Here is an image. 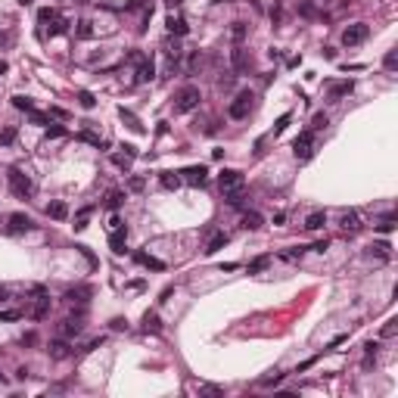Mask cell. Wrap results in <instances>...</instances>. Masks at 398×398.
Masks as SVG:
<instances>
[{"label":"cell","mask_w":398,"mask_h":398,"mask_svg":"<svg viewBox=\"0 0 398 398\" xmlns=\"http://www.w3.org/2000/svg\"><path fill=\"white\" fill-rule=\"evenodd\" d=\"M88 296H90L88 286H78V290H68V292H66L68 302H88Z\"/></svg>","instance_id":"f546056e"},{"label":"cell","mask_w":398,"mask_h":398,"mask_svg":"<svg viewBox=\"0 0 398 398\" xmlns=\"http://www.w3.org/2000/svg\"><path fill=\"white\" fill-rule=\"evenodd\" d=\"M202 392H206V395H221V389H218V386H202Z\"/></svg>","instance_id":"91938a15"},{"label":"cell","mask_w":398,"mask_h":398,"mask_svg":"<svg viewBox=\"0 0 398 398\" xmlns=\"http://www.w3.org/2000/svg\"><path fill=\"white\" fill-rule=\"evenodd\" d=\"M44 131H47V137H66V128L62 124H53V122L44 128Z\"/></svg>","instance_id":"ab89813d"},{"label":"cell","mask_w":398,"mask_h":398,"mask_svg":"<svg viewBox=\"0 0 398 398\" xmlns=\"http://www.w3.org/2000/svg\"><path fill=\"white\" fill-rule=\"evenodd\" d=\"M156 78V66L152 60H144V62H137V84H146Z\"/></svg>","instance_id":"5bb4252c"},{"label":"cell","mask_w":398,"mask_h":398,"mask_svg":"<svg viewBox=\"0 0 398 398\" xmlns=\"http://www.w3.org/2000/svg\"><path fill=\"white\" fill-rule=\"evenodd\" d=\"M78 103H81L84 109H94V106H96V100H94L90 90H78Z\"/></svg>","instance_id":"836d02e7"},{"label":"cell","mask_w":398,"mask_h":398,"mask_svg":"<svg viewBox=\"0 0 398 398\" xmlns=\"http://www.w3.org/2000/svg\"><path fill=\"white\" fill-rule=\"evenodd\" d=\"M168 32H172V34H178V38H184V34H187V22H184V19H174V16H168Z\"/></svg>","instance_id":"7402d4cb"},{"label":"cell","mask_w":398,"mask_h":398,"mask_svg":"<svg viewBox=\"0 0 398 398\" xmlns=\"http://www.w3.org/2000/svg\"><path fill=\"white\" fill-rule=\"evenodd\" d=\"M199 100H202V94H199V88H184L178 94V103H174V112H180V116H187V112H193L199 106Z\"/></svg>","instance_id":"3957f363"},{"label":"cell","mask_w":398,"mask_h":398,"mask_svg":"<svg viewBox=\"0 0 398 398\" xmlns=\"http://www.w3.org/2000/svg\"><path fill=\"white\" fill-rule=\"evenodd\" d=\"M6 180H10V190L16 193L19 199H28V196L34 193V184H32V178H28L22 168H10V172H6Z\"/></svg>","instance_id":"6da1fadb"},{"label":"cell","mask_w":398,"mask_h":398,"mask_svg":"<svg viewBox=\"0 0 398 398\" xmlns=\"http://www.w3.org/2000/svg\"><path fill=\"white\" fill-rule=\"evenodd\" d=\"M6 72H10V66H6L4 60H0V75H6Z\"/></svg>","instance_id":"94428289"},{"label":"cell","mask_w":398,"mask_h":398,"mask_svg":"<svg viewBox=\"0 0 398 398\" xmlns=\"http://www.w3.org/2000/svg\"><path fill=\"white\" fill-rule=\"evenodd\" d=\"M212 4H227V0H212Z\"/></svg>","instance_id":"e7e4bbea"},{"label":"cell","mask_w":398,"mask_h":398,"mask_svg":"<svg viewBox=\"0 0 398 398\" xmlns=\"http://www.w3.org/2000/svg\"><path fill=\"white\" fill-rule=\"evenodd\" d=\"M32 227H34V221L28 218V215H22V212L10 215V221H6V230L10 234H25V230H32Z\"/></svg>","instance_id":"8992f818"},{"label":"cell","mask_w":398,"mask_h":398,"mask_svg":"<svg viewBox=\"0 0 398 398\" xmlns=\"http://www.w3.org/2000/svg\"><path fill=\"white\" fill-rule=\"evenodd\" d=\"M47 28H50V34L56 38V34H66V32H68V22H66V19L60 16V19H56V22H50Z\"/></svg>","instance_id":"d6a6232c"},{"label":"cell","mask_w":398,"mask_h":398,"mask_svg":"<svg viewBox=\"0 0 398 398\" xmlns=\"http://www.w3.org/2000/svg\"><path fill=\"white\" fill-rule=\"evenodd\" d=\"M118 112H122V118L128 122V128H134V131H140V124H137V118L131 116V112H128V109H118Z\"/></svg>","instance_id":"f6af8a7d"},{"label":"cell","mask_w":398,"mask_h":398,"mask_svg":"<svg viewBox=\"0 0 398 398\" xmlns=\"http://www.w3.org/2000/svg\"><path fill=\"white\" fill-rule=\"evenodd\" d=\"M12 106H16V109H22V112H32V109H34V103H32L28 96H22V94H16V96H12Z\"/></svg>","instance_id":"1f68e13d"},{"label":"cell","mask_w":398,"mask_h":398,"mask_svg":"<svg viewBox=\"0 0 398 398\" xmlns=\"http://www.w3.org/2000/svg\"><path fill=\"white\" fill-rule=\"evenodd\" d=\"M298 12H302L305 19H311V16H314L318 10H314V4H311V0H308V4H302V6H298Z\"/></svg>","instance_id":"c3c4849f"},{"label":"cell","mask_w":398,"mask_h":398,"mask_svg":"<svg viewBox=\"0 0 398 398\" xmlns=\"http://www.w3.org/2000/svg\"><path fill=\"white\" fill-rule=\"evenodd\" d=\"M218 184H221V190H234V187H243V174L240 172H221L218 174Z\"/></svg>","instance_id":"8fae6325"},{"label":"cell","mask_w":398,"mask_h":398,"mask_svg":"<svg viewBox=\"0 0 398 398\" xmlns=\"http://www.w3.org/2000/svg\"><path fill=\"white\" fill-rule=\"evenodd\" d=\"M268 264H271V255H258V258L249 262V274H262Z\"/></svg>","instance_id":"d4e9b609"},{"label":"cell","mask_w":398,"mask_h":398,"mask_svg":"<svg viewBox=\"0 0 398 398\" xmlns=\"http://www.w3.org/2000/svg\"><path fill=\"white\" fill-rule=\"evenodd\" d=\"M392 227H395V218L386 215V218H382V224H376V230H380V234H392Z\"/></svg>","instance_id":"b9f144b4"},{"label":"cell","mask_w":398,"mask_h":398,"mask_svg":"<svg viewBox=\"0 0 398 398\" xmlns=\"http://www.w3.org/2000/svg\"><path fill=\"white\" fill-rule=\"evenodd\" d=\"M81 330H84L81 318H66V320L60 324V336H62V339H75V336H78Z\"/></svg>","instance_id":"30bf717a"},{"label":"cell","mask_w":398,"mask_h":398,"mask_svg":"<svg viewBox=\"0 0 398 398\" xmlns=\"http://www.w3.org/2000/svg\"><path fill=\"white\" fill-rule=\"evenodd\" d=\"M280 382H283V374L274 370L271 376H264V380H262V386H280Z\"/></svg>","instance_id":"ee69618b"},{"label":"cell","mask_w":398,"mask_h":398,"mask_svg":"<svg viewBox=\"0 0 398 398\" xmlns=\"http://www.w3.org/2000/svg\"><path fill=\"white\" fill-rule=\"evenodd\" d=\"M324 224H326V212H311L305 218V230H320Z\"/></svg>","instance_id":"d6986e66"},{"label":"cell","mask_w":398,"mask_h":398,"mask_svg":"<svg viewBox=\"0 0 398 398\" xmlns=\"http://www.w3.org/2000/svg\"><path fill=\"white\" fill-rule=\"evenodd\" d=\"M234 38H236V40L246 38V25H243V22H234Z\"/></svg>","instance_id":"681fc988"},{"label":"cell","mask_w":398,"mask_h":398,"mask_svg":"<svg viewBox=\"0 0 398 398\" xmlns=\"http://www.w3.org/2000/svg\"><path fill=\"white\" fill-rule=\"evenodd\" d=\"M47 215H50L53 221H66L68 208H66V202H50V206H47Z\"/></svg>","instance_id":"44dd1931"},{"label":"cell","mask_w":398,"mask_h":398,"mask_svg":"<svg viewBox=\"0 0 398 398\" xmlns=\"http://www.w3.org/2000/svg\"><path fill=\"white\" fill-rule=\"evenodd\" d=\"M184 178L180 180H187V184H193V187H202V184H206V165H190V168H184V172H180Z\"/></svg>","instance_id":"ba28073f"},{"label":"cell","mask_w":398,"mask_h":398,"mask_svg":"<svg viewBox=\"0 0 398 398\" xmlns=\"http://www.w3.org/2000/svg\"><path fill=\"white\" fill-rule=\"evenodd\" d=\"M196 66H199V53L193 50V53H190V60H187V72H193V68H196Z\"/></svg>","instance_id":"816d5d0a"},{"label":"cell","mask_w":398,"mask_h":398,"mask_svg":"<svg viewBox=\"0 0 398 398\" xmlns=\"http://www.w3.org/2000/svg\"><path fill=\"white\" fill-rule=\"evenodd\" d=\"M262 224H264V221H262L258 212H246V215H243V227H246V230H258Z\"/></svg>","instance_id":"603a6c76"},{"label":"cell","mask_w":398,"mask_h":398,"mask_svg":"<svg viewBox=\"0 0 398 398\" xmlns=\"http://www.w3.org/2000/svg\"><path fill=\"white\" fill-rule=\"evenodd\" d=\"M224 199H227V206H230V208H243V206H246V193H243V187L227 190V193H224Z\"/></svg>","instance_id":"e0dca14e"},{"label":"cell","mask_w":398,"mask_h":398,"mask_svg":"<svg viewBox=\"0 0 398 398\" xmlns=\"http://www.w3.org/2000/svg\"><path fill=\"white\" fill-rule=\"evenodd\" d=\"M290 118H292V116H290V112H286V116H280V118H277V124H274V134H280V131H286V124H290Z\"/></svg>","instance_id":"bcb514c9"},{"label":"cell","mask_w":398,"mask_h":398,"mask_svg":"<svg viewBox=\"0 0 398 398\" xmlns=\"http://www.w3.org/2000/svg\"><path fill=\"white\" fill-rule=\"evenodd\" d=\"M292 152H296V159H298V162H308L311 156H314V131H311V128H308V131H302V134L296 137V144H292Z\"/></svg>","instance_id":"7a4b0ae2"},{"label":"cell","mask_w":398,"mask_h":398,"mask_svg":"<svg viewBox=\"0 0 398 398\" xmlns=\"http://www.w3.org/2000/svg\"><path fill=\"white\" fill-rule=\"evenodd\" d=\"M19 4H22V6H28V4H32V0H19Z\"/></svg>","instance_id":"be15d7a7"},{"label":"cell","mask_w":398,"mask_h":398,"mask_svg":"<svg viewBox=\"0 0 398 398\" xmlns=\"http://www.w3.org/2000/svg\"><path fill=\"white\" fill-rule=\"evenodd\" d=\"M109 249L116 255H124V249H128V230L124 227H116V230L109 234Z\"/></svg>","instance_id":"9c48e42d"},{"label":"cell","mask_w":398,"mask_h":398,"mask_svg":"<svg viewBox=\"0 0 398 398\" xmlns=\"http://www.w3.org/2000/svg\"><path fill=\"white\" fill-rule=\"evenodd\" d=\"M78 140H84V144H90V146H100V150L106 146V140H103V137H96L94 131H78Z\"/></svg>","instance_id":"484cf974"},{"label":"cell","mask_w":398,"mask_h":398,"mask_svg":"<svg viewBox=\"0 0 398 398\" xmlns=\"http://www.w3.org/2000/svg\"><path fill=\"white\" fill-rule=\"evenodd\" d=\"M144 330H146V333H159V330H162L159 318H156V314H144Z\"/></svg>","instance_id":"4dcf8cb0"},{"label":"cell","mask_w":398,"mask_h":398,"mask_svg":"<svg viewBox=\"0 0 398 398\" xmlns=\"http://www.w3.org/2000/svg\"><path fill=\"white\" fill-rule=\"evenodd\" d=\"M88 218H90V208H81L78 218H75V230H84V227H88Z\"/></svg>","instance_id":"74e56055"},{"label":"cell","mask_w":398,"mask_h":398,"mask_svg":"<svg viewBox=\"0 0 398 398\" xmlns=\"http://www.w3.org/2000/svg\"><path fill=\"white\" fill-rule=\"evenodd\" d=\"M339 227H342L346 234H358V230H361V215H358L354 208L342 212V215H339Z\"/></svg>","instance_id":"52a82bcc"},{"label":"cell","mask_w":398,"mask_h":398,"mask_svg":"<svg viewBox=\"0 0 398 398\" xmlns=\"http://www.w3.org/2000/svg\"><path fill=\"white\" fill-rule=\"evenodd\" d=\"M382 336H395V320H389L386 326H382Z\"/></svg>","instance_id":"6f0895ef"},{"label":"cell","mask_w":398,"mask_h":398,"mask_svg":"<svg viewBox=\"0 0 398 398\" xmlns=\"http://www.w3.org/2000/svg\"><path fill=\"white\" fill-rule=\"evenodd\" d=\"M224 246H227V234L221 230V234H215V236H212L208 243H206V255H215V252L224 249Z\"/></svg>","instance_id":"ffe728a7"},{"label":"cell","mask_w":398,"mask_h":398,"mask_svg":"<svg viewBox=\"0 0 398 398\" xmlns=\"http://www.w3.org/2000/svg\"><path fill=\"white\" fill-rule=\"evenodd\" d=\"M134 262L144 264V268H152V271H165V264L159 258H152V255H146V252H134Z\"/></svg>","instance_id":"ac0fdd59"},{"label":"cell","mask_w":398,"mask_h":398,"mask_svg":"<svg viewBox=\"0 0 398 398\" xmlns=\"http://www.w3.org/2000/svg\"><path fill=\"white\" fill-rule=\"evenodd\" d=\"M50 314V296L44 292V296H38V302H34V308H32V318L34 320H44Z\"/></svg>","instance_id":"9a60e30c"},{"label":"cell","mask_w":398,"mask_h":398,"mask_svg":"<svg viewBox=\"0 0 398 398\" xmlns=\"http://www.w3.org/2000/svg\"><path fill=\"white\" fill-rule=\"evenodd\" d=\"M367 34H370V28H367L364 22H354V25H348L342 32V44L354 47V44H361V40H367Z\"/></svg>","instance_id":"5b68a950"},{"label":"cell","mask_w":398,"mask_h":398,"mask_svg":"<svg viewBox=\"0 0 398 398\" xmlns=\"http://www.w3.org/2000/svg\"><path fill=\"white\" fill-rule=\"evenodd\" d=\"M165 4H168V6H180V4H184V0H165Z\"/></svg>","instance_id":"6125c7cd"},{"label":"cell","mask_w":398,"mask_h":398,"mask_svg":"<svg viewBox=\"0 0 398 398\" xmlns=\"http://www.w3.org/2000/svg\"><path fill=\"white\" fill-rule=\"evenodd\" d=\"M112 330H128V320H122V318H116V320H112Z\"/></svg>","instance_id":"9f6ffc18"},{"label":"cell","mask_w":398,"mask_h":398,"mask_svg":"<svg viewBox=\"0 0 398 398\" xmlns=\"http://www.w3.org/2000/svg\"><path fill=\"white\" fill-rule=\"evenodd\" d=\"M47 352H50V358H56V361H62V358H68V354H72V348H68L66 339H53Z\"/></svg>","instance_id":"4fadbf2b"},{"label":"cell","mask_w":398,"mask_h":398,"mask_svg":"<svg viewBox=\"0 0 398 398\" xmlns=\"http://www.w3.org/2000/svg\"><path fill=\"white\" fill-rule=\"evenodd\" d=\"M100 346H103V336H96V339H90V342H88V348H84V352H96Z\"/></svg>","instance_id":"11a10c76"},{"label":"cell","mask_w":398,"mask_h":398,"mask_svg":"<svg viewBox=\"0 0 398 398\" xmlns=\"http://www.w3.org/2000/svg\"><path fill=\"white\" fill-rule=\"evenodd\" d=\"M352 88H354L352 81H339V84H333V88H330V100H339V96L352 94Z\"/></svg>","instance_id":"cb8c5ba5"},{"label":"cell","mask_w":398,"mask_h":398,"mask_svg":"<svg viewBox=\"0 0 398 398\" xmlns=\"http://www.w3.org/2000/svg\"><path fill=\"white\" fill-rule=\"evenodd\" d=\"M12 140H16V128H4V131H0V146H10L12 144Z\"/></svg>","instance_id":"e575fe53"},{"label":"cell","mask_w":398,"mask_h":398,"mask_svg":"<svg viewBox=\"0 0 398 398\" xmlns=\"http://www.w3.org/2000/svg\"><path fill=\"white\" fill-rule=\"evenodd\" d=\"M28 118H32V124H40V128H47V124H50V118L44 116V112H38V109L28 112Z\"/></svg>","instance_id":"d590c367"},{"label":"cell","mask_w":398,"mask_h":398,"mask_svg":"<svg viewBox=\"0 0 398 398\" xmlns=\"http://www.w3.org/2000/svg\"><path fill=\"white\" fill-rule=\"evenodd\" d=\"M4 302H10V290H6V286H0V305H4Z\"/></svg>","instance_id":"680465c9"},{"label":"cell","mask_w":398,"mask_h":398,"mask_svg":"<svg viewBox=\"0 0 398 398\" xmlns=\"http://www.w3.org/2000/svg\"><path fill=\"white\" fill-rule=\"evenodd\" d=\"M249 109H252V94L249 90H240L236 100L230 103V109H227V116H230V118H246Z\"/></svg>","instance_id":"277c9868"},{"label":"cell","mask_w":398,"mask_h":398,"mask_svg":"<svg viewBox=\"0 0 398 398\" xmlns=\"http://www.w3.org/2000/svg\"><path fill=\"white\" fill-rule=\"evenodd\" d=\"M128 187H131L134 193H140V190H144V178H131V180H128Z\"/></svg>","instance_id":"f907efd6"},{"label":"cell","mask_w":398,"mask_h":398,"mask_svg":"<svg viewBox=\"0 0 398 398\" xmlns=\"http://www.w3.org/2000/svg\"><path fill=\"white\" fill-rule=\"evenodd\" d=\"M159 180H162V187H165V190H178V187H180V178H178L174 172H162Z\"/></svg>","instance_id":"83f0119b"},{"label":"cell","mask_w":398,"mask_h":398,"mask_svg":"<svg viewBox=\"0 0 398 398\" xmlns=\"http://www.w3.org/2000/svg\"><path fill=\"white\" fill-rule=\"evenodd\" d=\"M75 38H81V40H90V38H94V25H90L88 19H81V22H78V28H75Z\"/></svg>","instance_id":"4316f807"},{"label":"cell","mask_w":398,"mask_h":398,"mask_svg":"<svg viewBox=\"0 0 398 398\" xmlns=\"http://www.w3.org/2000/svg\"><path fill=\"white\" fill-rule=\"evenodd\" d=\"M19 318H22V311H16V308L0 311V324H6V320H19Z\"/></svg>","instance_id":"f35d334b"},{"label":"cell","mask_w":398,"mask_h":398,"mask_svg":"<svg viewBox=\"0 0 398 398\" xmlns=\"http://www.w3.org/2000/svg\"><path fill=\"white\" fill-rule=\"evenodd\" d=\"M112 162H116L118 168H124V172H128V168H131V162H134V159H128L124 152H118V156H112Z\"/></svg>","instance_id":"7bdbcfd3"},{"label":"cell","mask_w":398,"mask_h":398,"mask_svg":"<svg viewBox=\"0 0 398 398\" xmlns=\"http://www.w3.org/2000/svg\"><path fill=\"white\" fill-rule=\"evenodd\" d=\"M78 4H90V0H78Z\"/></svg>","instance_id":"03108f58"},{"label":"cell","mask_w":398,"mask_h":398,"mask_svg":"<svg viewBox=\"0 0 398 398\" xmlns=\"http://www.w3.org/2000/svg\"><path fill=\"white\" fill-rule=\"evenodd\" d=\"M122 202H124V193H118V190H112V193L106 196V206H109V208H118Z\"/></svg>","instance_id":"8d00e7d4"},{"label":"cell","mask_w":398,"mask_h":398,"mask_svg":"<svg viewBox=\"0 0 398 398\" xmlns=\"http://www.w3.org/2000/svg\"><path fill=\"white\" fill-rule=\"evenodd\" d=\"M50 116H56V118H68V112H66L62 106H50Z\"/></svg>","instance_id":"f5cc1de1"},{"label":"cell","mask_w":398,"mask_h":398,"mask_svg":"<svg viewBox=\"0 0 398 398\" xmlns=\"http://www.w3.org/2000/svg\"><path fill=\"white\" fill-rule=\"evenodd\" d=\"M324 128H326V116H324V112H318V116L311 118V131H324Z\"/></svg>","instance_id":"60d3db41"},{"label":"cell","mask_w":398,"mask_h":398,"mask_svg":"<svg viewBox=\"0 0 398 398\" xmlns=\"http://www.w3.org/2000/svg\"><path fill=\"white\" fill-rule=\"evenodd\" d=\"M230 60H234V72H246V68H249V53L243 50V47H236L234 53H230Z\"/></svg>","instance_id":"2e32d148"},{"label":"cell","mask_w":398,"mask_h":398,"mask_svg":"<svg viewBox=\"0 0 398 398\" xmlns=\"http://www.w3.org/2000/svg\"><path fill=\"white\" fill-rule=\"evenodd\" d=\"M382 66H386L389 72H395V66H398V56H395V53L389 50V53H386V60H382Z\"/></svg>","instance_id":"7dc6e473"},{"label":"cell","mask_w":398,"mask_h":398,"mask_svg":"<svg viewBox=\"0 0 398 398\" xmlns=\"http://www.w3.org/2000/svg\"><path fill=\"white\" fill-rule=\"evenodd\" d=\"M367 258H380V262H389V258H392V246L386 243V240H380V243H374L370 249H367Z\"/></svg>","instance_id":"7c38bea8"},{"label":"cell","mask_w":398,"mask_h":398,"mask_svg":"<svg viewBox=\"0 0 398 398\" xmlns=\"http://www.w3.org/2000/svg\"><path fill=\"white\" fill-rule=\"evenodd\" d=\"M56 19H60V10H53V6H44V10L38 12V22H40V25H47V22H56Z\"/></svg>","instance_id":"f1b7e54d"},{"label":"cell","mask_w":398,"mask_h":398,"mask_svg":"<svg viewBox=\"0 0 398 398\" xmlns=\"http://www.w3.org/2000/svg\"><path fill=\"white\" fill-rule=\"evenodd\" d=\"M302 252H305V246H296V249L286 252V258H290V262H292V258H302Z\"/></svg>","instance_id":"db71d44e"}]
</instances>
